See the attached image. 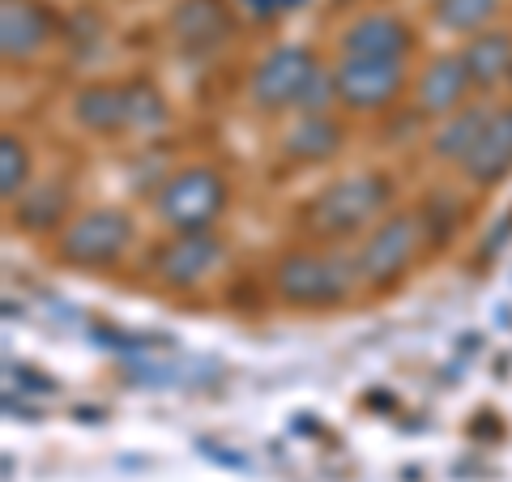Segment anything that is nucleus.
<instances>
[{
  "mask_svg": "<svg viewBox=\"0 0 512 482\" xmlns=\"http://www.w3.org/2000/svg\"><path fill=\"white\" fill-rule=\"evenodd\" d=\"M231 30H235V22H231V9L222 5V0H180L171 13V35L192 56L222 47L231 39Z\"/></svg>",
  "mask_w": 512,
  "mask_h": 482,
  "instance_id": "9",
  "label": "nucleus"
},
{
  "mask_svg": "<svg viewBox=\"0 0 512 482\" xmlns=\"http://www.w3.org/2000/svg\"><path fill=\"white\" fill-rule=\"evenodd\" d=\"M355 261H342V256H320V252H291L282 256L274 269V286L286 303L295 308H333L350 295L355 286Z\"/></svg>",
  "mask_w": 512,
  "mask_h": 482,
  "instance_id": "2",
  "label": "nucleus"
},
{
  "mask_svg": "<svg viewBox=\"0 0 512 482\" xmlns=\"http://www.w3.org/2000/svg\"><path fill=\"white\" fill-rule=\"evenodd\" d=\"M338 99L350 111H380L389 107L397 94L406 90V69L402 60H359V56H346L338 69Z\"/></svg>",
  "mask_w": 512,
  "mask_h": 482,
  "instance_id": "7",
  "label": "nucleus"
},
{
  "mask_svg": "<svg viewBox=\"0 0 512 482\" xmlns=\"http://www.w3.org/2000/svg\"><path fill=\"white\" fill-rule=\"evenodd\" d=\"M393 201V184L380 171H363V175H346L333 180L320 197L308 205V227L325 239H342V235H359L363 227L389 210Z\"/></svg>",
  "mask_w": 512,
  "mask_h": 482,
  "instance_id": "1",
  "label": "nucleus"
},
{
  "mask_svg": "<svg viewBox=\"0 0 512 482\" xmlns=\"http://www.w3.org/2000/svg\"><path fill=\"white\" fill-rule=\"evenodd\" d=\"M26 175H30V154L18 137L5 133L0 137V192H5V201H13L26 188Z\"/></svg>",
  "mask_w": 512,
  "mask_h": 482,
  "instance_id": "18",
  "label": "nucleus"
},
{
  "mask_svg": "<svg viewBox=\"0 0 512 482\" xmlns=\"http://www.w3.org/2000/svg\"><path fill=\"white\" fill-rule=\"evenodd\" d=\"M487 120H491L487 107H466V111H457V116H448L440 133L431 137V154L444 158V163H461V158L474 150V141L487 128Z\"/></svg>",
  "mask_w": 512,
  "mask_h": 482,
  "instance_id": "17",
  "label": "nucleus"
},
{
  "mask_svg": "<svg viewBox=\"0 0 512 482\" xmlns=\"http://www.w3.org/2000/svg\"><path fill=\"white\" fill-rule=\"evenodd\" d=\"M427 222L423 214H393L363 239V248L355 252V273L372 286H389L414 265V256L423 252Z\"/></svg>",
  "mask_w": 512,
  "mask_h": 482,
  "instance_id": "3",
  "label": "nucleus"
},
{
  "mask_svg": "<svg viewBox=\"0 0 512 482\" xmlns=\"http://www.w3.org/2000/svg\"><path fill=\"white\" fill-rule=\"evenodd\" d=\"M60 210H64V192L56 188H39V192H30V197H22L18 201V222L26 231H47L52 222L60 218Z\"/></svg>",
  "mask_w": 512,
  "mask_h": 482,
  "instance_id": "19",
  "label": "nucleus"
},
{
  "mask_svg": "<svg viewBox=\"0 0 512 482\" xmlns=\"http://www.w3.org/2000/svg\"><path fill=\"white\" fill-rule=\"evenodd\" d=\"M218 261H222L218 239L210 231H188L154 252V273L167 286H197L201 278H210L218 269Z\"/></svg>",
  "mask_w": 512,
  "mask_h": 482,
  "instance_id": "8",
  "label": "nucleus"
},
{
  "mask_svg": "<svg viewBox=\"0 0 512 482\" xmlns=\"http://www.w3.org/2000/svg\"><path fill=\"white\" fill-rule=\"evenodd\" d=\"M124 94H128V128H154V124L167 120L163 94H158L150 82H128Z\"/></svg>",
  "mask_w": 512,
  "mask_h": 482,
  "instance_id": "20",
  "label": "nucleus"
},
{
  "mask_svg": "<svg viewBox=\"0 0 512 482\" xmlns=\"http://www.w3.org/2000/svg\"><path fill=\"white\" fill-rule=\"evenodd\" d=\"M461 171H466V180L478 188H495L512 171V107L491 111V120L483 133H478L474 150L461 158Z\"/></svg>",
  "mask_w": 512,
  "mask_h": 482,
  "instance_id": "10",
  "label": "nucleus"
},
{
  "mask_svg": "<svg viewBox=\"0 0 512 482\" xmlns=\"http://www.w3.org/2000/svg\"><path fill=\"white\" fill-rule=\"evenodd\" d=\"M320 73V64L316 56L308 52V47H274L261 64H256V73H252V103L261 107V111H286V107H295L303 103V90L312 86V77Z\"/></svg>",
  "mask_w": 512,
  "mask_h": 482,
  "instance_id": "6",
  "label": "nucleus"
},
{
  "mask_svg": "<svg viewBox=\"0 0 512 482\" xmlns=\"http://www.w3.org/2000/svg\"><path fill=\"white\" fill-rule=\"evenodd\" d=\"M342 150V128L329 116H299L291 124V133L282 137V154L295 163H325Z\"/></svg>",
  "mask_w": 512,
  "mask_h": 482,
  "instance_id": "14",
  "label": "nucleus"
},
{
  "mask_svg": "<svg viewBox=\"0 0 512 482\" xmlns=\"http://www.w3.org/2000/svg\"><path fill=\"white\" fill-rule=\"evenodd\" d=\"M239 5H244L248 13H252V18H274V13H282V5H278V0H239Z\"/></svg>",
  "mask_w": 512,
  "mask_h": 482,
  "instance_id": "22",
  "label": "nucleus"
},
{
  "mask_svg": "<svg viewBox=\"0 0 512 482\" xmlns=\"http://www.w3.org/2000/svg\"><path fill=\"white\" fill-rule=\"evenodd\" d=\"M461 60H466V69H470V82L478 90H487L512 73V39L504 30H483V35H474L466 43Z\"/></svg>",
  "mask_w": 512,
  "mask_h": 482,
  "instance_id": "15",
  "label": "nucleus"
},
{
  "mask_svg": "<svg viewBox=\"0 0 512 482\" xmlns=\"http://www.w3.org/2000/svg\"><path fill=\"white\" fill-rule=\"evenodd\" d=\"M222 205H227V184H222L218 171H210V167L175 171L171 180L163 184V192L154 197L158 218H163L167 227H175L180 235L205 231L222 214Z\"/></svg>",
  "mask_w": 512,
  "mask_h": 482,
  "instance_id": "4",
  "label": "nucleus"
},
{
  "mask_svg": "<svg viewBox=\"0 0 512 482\" xmlns=\"http://www.w3.org/2000/svg\"><path fill=\"white\" fill-rule=\"evenodd\" d=\"M470 69L461 52H448V56H436L427 64V73L419 77V90H414V103H419V116H457L461 99L470 94Z\"/></svg>",
  "mask_w": 512,
  "mask_h": 482,
  "instance_id": "11",
  "label": "nucleus"
},
{
  "mask_svg": "<svg viewBox=\"0 0 512 482\" xmlns=\"http://www.w3.org/2000/svg\"><path fill=\"white\" fill-rule=\"evenodd\" d=\"M128 244H133V218L124 210H90L64 227L56 256L77 269H99L120 261Z\"/></svg>",
  "mask_w": 512,
  "mask_h": 482,
  "instance_id": "5",
  "label": "nucleus"
},
{
  "mask_svg": "<svg viewBox=\"0 0 512 482\" xmlns=\"http://www.w3.org/2000/svg\"><path fill=\"white\" fill-rule=\"evenodd\" d=\"M278 5H282V13H286V9H299L303 0H278Z\"/></svg>",
  "mask_w": 512,
  "mask_h": 482,
  "instance_id": "23",
  "label": "nucleus"
},
{
  "mask_svg": "<svg viewBox=\"0 0 512 482\" xmlns=\"http://www.w3.org/2000/svg\"><path fill=\"white\" fill-rule=\"evenodd\" d=\"M410 43H414L410 30L397 18H389V13H367V18H359L346 30L342 52L359 56V60H406Z\"/></svg>",
  "mask_w": 512,
  "mask_h": 482,
  "instance_id": "13",
  "label": "nucleus"
},
{
  "mask_svg": "<svg viewBox=\"0 0 512 482\" xmlns=\"http://www.w3.org/2000/svg\"><path fill=\"white\" fill-rule=\"evenodd\" d=\"M500 9V0H440L436 13L448 30H478L491 13Z\"/></svg>",
  "mask_w": 512,
  "mask_h": 482,
  "instance_id": "21",
  "label": "nucleus"
},
{
  "mask_svg": "<svg viewBox=\"0 0 512 482\" xmlns=\"http://www.w3.org/2000/svg\"><path fill=\"white\" fill-rule=\"evenodd\" d=\"M47 39H52V18L35 0H5L0 5V47H5V60H30L35 52H43Z\"/></svg>",
  "mask_w": 512,
  "mask_h": 482,
  "instance_id": "12",
  "label": "nucleus"
},
{
  "mask_svg": "<svg viewBox=\"0 0 512 482\" xmlns=\"http://www.w3.org/2000/svg\"><path fill=\"white\" fill-rule=\"evenodd\" d=\"M73 116L90 133H116L128 128V94L124 86H86L73 99Z\"/></svg>",
  "mask_w": 512,
  "mask_h": 482,
  "instance_id": "16",
  "label": "nucleus"
}]
</instances>
